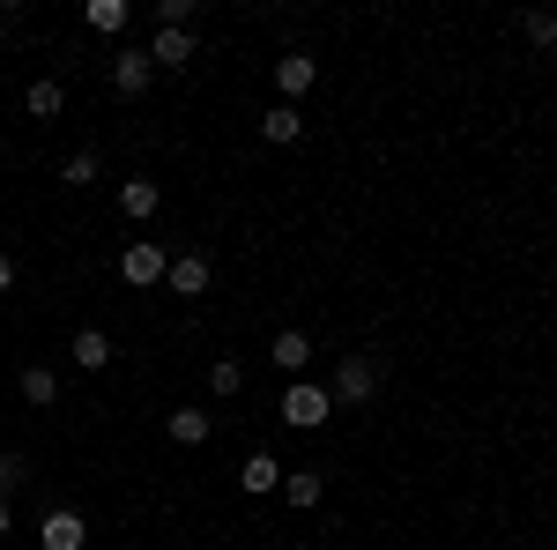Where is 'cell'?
Wrapping results in <instances>:
<instances>
[{"instance_id": "7", "label": "cell", "mask_w": 557, "mask_h": 550, "mask_svg": "<svg viewBox=\"0 0 557 550\" xmlns=\"http://www.w3.org/2000/svg\"><path fill=\"white\" fill-rule=\"evenodd\" d=\"M209 276H215L209 254H172V268H164V283H172L178 297H201V291H209Z\"/></svg>"}, {"instance_id": "1", "label": "cell", "mask_w": 557, "mask_h": 550, "mask_svg": "<svg viewBox=\"0 0 557 550\" xmlns=\"http://www.w3.org/2000/svg\"><path fill=\"white\" fill-rule=\"evenodd\" d=\"M283 424H298V431H320V424L335 417V394L312 380H290V394H283V410H275Z\"/></svg>"}, {"instance_id": "2", "label": "cell", "mask_w": 557, "mask_h": 550, "mask_svg": "<svg viewBox=\"0 0 557 550\" xmlns=\"http://www.w3.org/2000/svg\"><path fill=\"white\" fill-rule=\"evenodd\" d=\"M327 394H335V402H372V394H380V357H343Z\"/></svg>"}, {"instance_id": "9", "label": "cell", "mask_w": 557, "mask_h": 550, "mask_svg": "<svg viewBox=\"0 0 557 550\" xmlns=\"http://www.w3.org/2000/svg\"><path fill=\"white\" fill-rule=\"evenodd\" d=\"M260 134H268L275 149H290V142H305V112L298 105H268V112H260Z\"/></svg>"}, {"instance_id": "11", "label": "cell", "mask_w": 557, "mask_h": 550, "mask_svg": "<svg viewBox=\"0 0 557 550\" xmlns=\"http://www.w3.org/2000/svg\"><path fill=\"white\" fill-rule=\"evenodd\" d=\"M120 209H127L134 223H149V216L164 209V194H157V179H120Z\"/></svg>"}, {"instance_id": "12", "label": "cell", "mask_w": 557, "mask_h": 550, "mask_svg": "<svg viewBox=\"0 0 557 550\" xmlns=\"http://www.w3.org/2000/svg\"><path fill=\"white\" fill-rule=\"evenodd\" d=\"M194 60V30H157L149 38V68H186Z\"/></svg>"}, {"instance_id": "22", "label": "cell", "mask_w": 557, "mask_h": 550, "mask_svg": "<svg viewBox=\"0 0 557 550\" xmlns=\"http://www.w3.org/2000/svg\"><path fill=\"white\" fill-rule=\"evenodd\" d=\"M23 484H30L23 454H15V447H0V499H8V491H23Z\"/></svg>"}, {"instance_id": "17", "label": "cell", "mask_w": 557, "mask_h": 550, "mask_svg": "<svg viewBox=\"0 0 557 550\" xmlns=\"http://www.w3.org/2000/svg\"><path fill=\"white\" fill-rule=\"evenodd\" d=\"M97 171H104V157H97V149H75V157L60 164V186H97Z\"/></svg>"}, {"instance_id": "20", "label": "cell", "mask_w": 557, "mask_h": 550, "mask_svg": "<svg viewBox=\"0 0 557 550\" xmlns=\"http://www.w3.org/2000/svg\"><path fill=\"white\" fill-rule=\"evenodd\" d=\"M23 105H30V120H52V112L67 105V89H60L52 75H45V83H30V97H23Z\"/></svg>"}, {"instance_id": "16", "label": "cell", "mask_w": 557, "mask_h": 550, "mask_svg": "<svg viewBox=\"0 0 557 550\" xmlns=\"http://www.w3.org/2000/svg\"><path fill=\"white\" fill-rule=\"evenodd\" d=\"M83 23H89V30H104V38H112V30H127V0H89Z\"/></svg>"}, {"instance_id": "14", "label": "cell", "mask_w": 557, "mask_h": 550, "mask_svg": "<svg viewBox=\"0 0 557 550\" xmlns=\"http://www.w3.org/2000/svg\"><path fill=\"white\" fill-rule=\"evenodd\" d=\"M320 491H327L320 468H283V499H290V506H320Z\"/></svg>"}, {"instance_id": "10", "label": "cell", "mask_w": 557, "mask_h": 550, "mask_svg": "<svg viewBox=\"0 0 557 550\" xmlns=\"http://www.w3.org/2000/svg\"><path fill=\"white\" fill-rule=\"evenodd\" d=\"M238 491H253V499L283 491V462H275V454H246V468H238Z\"/></svg>"}, {"instance_id": "15", "label": "cell", "mask_w": 557, "mask_h": 550, "mask_svg": "<svg viewBox=\"0 0 557 550\" xmlns=\"http://www.w3.org/2000/svg\"><path fill=\"white\" fill-rule=\"evenodd\" d=\"M209 410H172V417H164V431H172L178 447H201V439H209Z\"/></svg>"}, {"instance_id": "24", "label": "cell", "mask_w": 557, "mask_h": 550, "mask_svg": "<svg viewBox=\"0 0 557 550\" xmlns=\"http://www.w3.org/2000/svg\"><path fill=\"white\" fill-rule=\"evenodd\" d=\"M8 528H15V521H8V499H0V536H8Z\"/></svg>"}, {"instance_id": "8", "label": "cell", "mask_w": 557, "mask_h": 550, "mask_svg": "<svg viewBox=\"0 0 557 550\" xmlns=\"http://www.w3.org/2000/svg\"><path fill=\"white\" fill-rule=\"evenodd\" d=\"M149 83H157L149 52H120V60H112V89H120V97H149Z\"/></svg>"}, {"instance_id": "3", "label": "cell", "mask_w": 557, "mask_h": 550, "mask_svg": "<svg viewBox=\"0 0 557 550\" xmlns=\"http://www.w3.org/2000/svg\"><path fill=\"white\" fill-rule=\"evenodd\" d=\"M164 268H172V254H164L157 239H134L127 254H120V276H127L134 291H141V283H164Z\"/></svg>"}, {"instance_id": "23", "label": "cell", "mask_w": 557, "mask_h": 550, "mask_svg": "<svg viewBox=\"0 0 557 550\" xmlns=\"http://www.w3.org/2000/svg\"><path fill=\"white\" fill-rule=\"evenodd\" d=\"M0 291H15V260L0 254Z\"/></svg>"}, {"instance_id": "4", "label": "cell", "mask_w": 557, "mask_h": 550, "mask_svg": "<svg viewBox=\"0 0 557 550\" xmlns=\"http://www.w3.org/2000/svg\"><path fill=\"white\" fill-rule=\"evenodd\" d=\"M38 543H45V550H83V543H89V521H83L75 506H52V513L38 521Z\"/></svg>"}, {"instance_id": "18", "label": "cell", "mask_w": 557, "mask_h": 550, "mask_svg": "<svg viewBox=\"0 0 557 550\" xmlns=\"http://www.w3.org/2000/svg\"><path fill=\"white\" fill-rule=\"evenodd\" d=\"M52 394H60V372H52V365H30V372H23V402H30V410H45Z\"/></svg>"}, {"instance_id": "13", "label": "cell", "mask_w": 557, "mask_h": 550, "mask_svg": "<svg viewBox=\"0 0 557 550\" xmlns=\"http://www.w3.org/2000/svg\"><path fill=\"white\" fill-rule=\"evenodd\" d=\"M67 357H75L83 372H104V365H112V335H104V328H83V335L67 342Z\"/></svg>"}, {"instance_id": "6", "label": "cell", "mask_w": 557, "mask_h": 550, "mask_svg": "<svg viewBox=\"0 0 557 550\" xmlns=\"http://www.w3.org/2000/svg\"><path fill=\"white\" fill-rule=\"evenodd\" d=\"M268 365L290 372V380H305V365H312V335H305V328H283V335L268 342Z\"/></svg>"}, {"instance_id": "19", "label": "cell", "mask_w": 557, "mask_h": 550, "mask_svg": "<svg viewBox=\"0 0 557 550\" xmlns=\"http://www.w3.org/2000/svg\"><path fill=\"white\" fill-rule=\"evenodd\" d=\"M520 38L535 45V52H550V45H557V15H550V8H535V15H520Z\"/></svg>"}, {"instance_id": "5", "label": "cell", "mask_w": 557, "mask_h": 550, "mask_svg": "<svg viewBox=\"0 0 557 550\" xmlns=\"http://www.w3.org/2000/svg\"><path fill=\"white\" fill-rule=\"evenodd\" d=\"M312 83H320V60H312V52H283V60H275V89H283V105H298Z\"/></svg>"}, {"instance_id": "21", "label": "cell", "mask_w": 557, "mask_h": 550, "mask_svg": "<svg viewBox=\"0 0 557 550\" xmlns=\"http://www.w3.org/2000/svg\"><path fill=\"white\" fill-rule=\"evenodd\" d=\"M209 387H215V394H246V372H238V357H215V365H209Z\"/></svg>"}]
</instances>
